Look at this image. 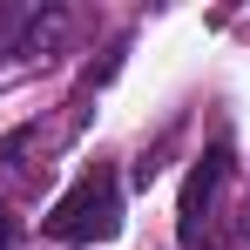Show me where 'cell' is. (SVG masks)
I'll return each mask as SVG.
<instances>
[{"label": "cell", "mask_w": 250, "mask_h": 250, "mask_svg": "<svg viewBox=\"0 0 250 250\" xmlns=\"http://www.w3.org/2000/svg\"><path fill=\"white\" fill-rule=\"evenodd\" d=\"M115 230H122V183H115V169H82L75 189L47 216V237H61V244H108Z\"/></svg>", "instance_id": "obj_1"}, {"label": "cell", "mask_w": 250, "mask_h": 250, "mask_svg": "<svg viewBox=\"0 0 250 250\" xmlns=\"http://www.w3.org/2000/svg\"><path fill=\"white\" fill-rule=\"evenodd\" d=\"M230 183V156L216 149L196 176H189V189H183V244L189 250H203L209 244V209H216V189Z\"/></svg>", "instance_id": "obj_2"}, {"label": "cell", "mask_w": 250, "mask_h": 250, "mask_svg": "<svg viewBox=\"0 0 250 250\" xmlns=\"http://www.w3.org/2000/svg\"><path fill=\"white\" fill-rule=\"evenodd\" d=\"M0 250H21V223H14L7 209H0Z\"/></svg>", "instance_id": "obj_3"}]
</instances>
